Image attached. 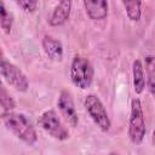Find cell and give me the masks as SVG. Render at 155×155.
<instances>
[{"mask_svg": "<svg viewBox=\"0 0 155 155\" xmlns=\"http://www.w3.org/2000/svg\"><path fill=\"white\" fill-rule=\"evenodd\" d=\"M132 80L133 88L137 94H140L145 88V71L143 67V62L140 59H136L132 63Z\"/></svg>", "mask_w": 155, "mask_h": 155, "instance_id": "obj_11", "label": "cell"}, {"mask_svg": "<svg viewBox=\"0 0 155 155\" xmlns=\"http://www.w3.org/2000/svg\"><path fill=\"white\" fill-rule=\"evenodd\" d=\"M71 6H73V2L68 1V0L58 2L54 6V8L48 18V24L51 27H59V25L65 24L70 17Z\"/></svg>", "mask_w": 155, "mask_h": 155, "instance_id": "obj_8", "label": "cell"}, {"mask_svg": "<svg viewBox=\"0 0 155 155\" xmlns=\"http://www.w3.org/2000/svg\"><path fill=\"white\" fill-rule=\"evenodd\" d=\"M41 45L48 59L54 61V62H61L63 59V53H64L63 45L58 39L53 38L52 35H45L42 38Z\"/></svg>", "mask_w": 155, "mask_h": 155, "instance_id": "obj_10", "label": "cell"}, {"mask_svg": "<svg viewBox=\"0 0 155 155\" xmlns=\"http://www.w3.org/2000/svg\"><path fill=\"white\" fill-rule=\"evenodd\" d=\"M57 107H58L62 116L65 119V121L70 126L76 127L79 124V115H78L70 91H68V90L61 91V93L58 96V101H57Z\"/></svg>", "mask_w": 155, "mask_h": 155, "instance_id": "obj_7", "label": "cell"}, {"mask_svg": "<svg viewBox=\"0 0 155 155\" xmlns=\"http://www.w3.org/2000/svg\"><path fill=\"white\" fill-rule=\"evenodd\" d=\"M144 71H145V84L149 92L155 96V56L148 54L144 57Z\"/></svg>", "mask_w": 155, "mask_h": 155, "instance_id": "obj_12", "label": "cell"}, {"mask_svg": "<svg viewBox=\"0 0 155 155\" xmlns=\"http://www.w3.org/2000/svg\"><path fill=\"white\" fill-rule=\"evenodd\" d=\"M13 24V16L6 8L4 1L0 2V27L5 34H10Z\"/></svg>", "mask_w": 155, "mask_h": 155, "instance_id": "obj_14", "label": "cell"}, {"mask_svg": "<svg viewBox=\"0 0 155 155\" xmlns=\"http://www.w3.org/2000/svg\"><path fill=\"white\" fill-rule=\"evenodd\" d=\"M0 104L2 108V113H7V111H12L16 108V102L12 98V96L7 92V90L1 86L0 90Z\"/></svg>", "mask_w": 155, "mask_h": 155, "instance_id": "obj_15", "label": "cell"}, {"mask_svg": "<svg viewBox=\"0 0 155 155\" xmlns=\"http://www.w3.org/2000/svg\"><path fill=\"white\" fill-rule=\"evenodd\" d=\"M109 155H120V154H119V153H115V151H113V153H110Z\"/></svg>", "mask_w": 155, "mask_h": 155, "instance_id": "obj_17", "label": "cell"}, {"mask_svg": "<svg viewBox=\"0 0 155 155\" xmlns=\"http://www.w3.org/2000/svg\"><path fill=\"white\" fill-rule=\"evenodd\" d=\"M84 107L92 119V121L98 126L99 130L103 132H107L110 130L111 121L110 117L107 113V109L102 101L96 96V94H87L85 101H84Z\"/></svg>", "mask_w": 155, "mask_h": 155, "instance_id": "obj_4", "label": "cell"}, {"mask_svg": "<svg viewBox=\"0 0 155 155\" xmlns=\"http://www.w3.org/2000/svg\"><path fill=\"white\" fill-rule=\"evenodd\" d=\"M23 155H24V154H23Z\"/></svg>", "mask_w": 155, "mask_h": 155, "instance_id": "obj_18", "label": "cell"}, {"mask_svg": "<svg viewBox=\"0 0 155 155\" xmlns=\"http://www.w3.org/2000/svg\"><path fill=\"white\" fill-rule=\"evenodd\" d=\"M126 10V15L130 21L139 22L142 17V2L140 1H122L121 2Z\"/></svg>", "mask_w": 155, "mask_h": 155, "instance_id": "obj_13", "label": "cell"}, {"mask_svg": "<svg viewBox=\"0 0 155 155\" xmlns=\"http://www.w3.org/2000/svg\"><path fill=\"white\" fill-rule=\"evenodd\" d=\"M38 122L41 128L52 138L57 140H67L69 138V131L65 128L54 110H45L39 116Z\"/></svg>", "mask_w": 155, "mask_h": 155, "instance_id": "obj_5", "label": "cell"}, {"mask_svg": "<svg viewBox=\"0 0 155 155\" xmlns=\"http://www.w3.org/2000/svg\"><path fill=\"white\" fill-rule=\"evenodd\" d=\"M82 6L87 16L93 21H102L108 16L109 4L104 0H84Z\"/></svg>", "mask_w": 155, "mask_h": 155, "instance_id": "obj_9", "label": "cell"}, {"mask_svg": "<svg viewBox=\"0 0 155 155\" xmlns=\"http://www.w3.org/2000/svg\"><path fill=\"white\" fill-rule=\"evenodd\" d=\"M1 119L5 126L22 142L28 145H34L38 142V132L33 122L22 113H1Z\"/></svg>", "mask_w": 155, "mask_h": 155, "instance_id": "obj_1", "label": "cell"}, {"mask_svg": "<svg viewBox=\"0 0 155 155\" xmlns=\"http://www.w3.org/2000/svg\"><path fill=\"white\" fill-rule=\"evenodd\" d=\"M147 133L145 120L142 102L139 98H133L131 102V111L128 119V138L134 145L142 144Z\"/></svg>", "mask_w": 155, "mask_h": 155, "instance_id": "obj_3", "label": "cell"}, {"mask_svg": "<svg viewBox=\"0 0 155 155\" xmlns=\"http://www.w3.org/2000/svg\"><path fill=\"white\" fill-rule=\"evenodd\" d=\"M0 73L4 80L12 86L16 91L19 92H25L29 88V81L27 75L13 63L7 61L5 57L1 58L0 63Z\"/></svg>", "mask_w": 155, "mask_h": 155, "instance_id": "obj_6", "label": "cell"}, {"mask_svg": "<svg viewBox=\"0 0 155 155\" xmlns=\"http://www.w3.org/2000/svg\"><path fill=\"white\" fill-rule=\"evenodd\" d=\"M69 76L71 84L75 87L80 90H87L92 85L94 76V70L91 62L84 56H74L70 64Z\"/></svg>", "mask_w": 155, "mask_h": 155, "instance_id": "obj_2", "label": "cell"}, {"mask_svg": "<svg viewBox=\"0 0 155 155\" xmlns=\"http://www.w3.org/2000/svg\"><path fill=\"white\" fill-rule=\"evenodd\" d=\"M16 4L24 12H35L38 6H39V2L38 1H33V0H17Z\"/></svg>", "mask_w": 155, "mask_h": 155, "instance_id": "obj_16", "label": "cell"}]
</instances>
